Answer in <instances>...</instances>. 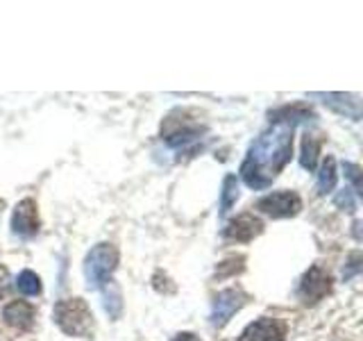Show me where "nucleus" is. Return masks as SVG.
Instances as JSON below:
<instances>
[{
	"label": "nucleus",
	"mask_w": 363,
	"mask_h": 341,
	"mask_svg": "<svg viewBox=\"0 0 363 341\" xmlns=\"http://www.w3.org/2000/svg\"><path fill=\"white\" fill-rule=\"evenodd\" d=\"M52 321L68 337H91L94 335V312L84 298H64L55 305Z\"/></svg>",
	"instance_id": "2"
},
{
	"label": "nucleus",
	"mask_w": 363,
	"mask_h": 341,
	"mask_svg": "<svg viewBox=\"0 0 363 341\" xmlns=\"http://www.w3.org/2000/svg\"><path fill=\"white\" fill-rule=\"evenodd\" d=\"M34 305L26 303V301H11L5 305L3 310V321L9 325L18 330V332H26V330H30L34 325Z\"/></svg>",
	"instance_id": "12"
},
{
	"label": "nucleus",
	"mask_w": 363,
	"mask_h": 341,
	"mask_svg": "<svg viewBox=\"0 0 363 341\" xmlns=\"http://www.w3.org/2000/svg\"><path fill=\"white\" fill-rule=\"evenodd\" d=\"M173 341H202L200 337H196L193 332H179V335H175V339Z\"/></svg>",
	"instance_id": "23"
},
{
	"label": "nucleus",
	"mask_w": 363,
	"mask_h": 341,
	"mask_svg": "<svg viewBox=\"0 0 363 341\" xmlns=\"http://www.w3.org/2000/svg\"><path fill=\"white\" fill-rule=\"evenodd\" d=\"M336 180H338V173H336V159L334 157H325L320 168H318V182H315V189L320 196L329 193L334 187H336Z\"/></svg>",
	"instance_id": "15"
},
{
	"label": "nucleus",
	"mask_w": 363,
	"mask_h": 341,
	"mask_svg": "<svg viewBox=\"0 0 363 341\" xmlns=\"http://www.w3.org/2000/svg\"><path fill=\"white\" fill-rule=\"evenodd\" d=\"M361 255L359 253H352V257H350V271L345 273V278H352L354 276V273H359V269H361Z\"/></svg>",
	"instance_id": "22"
},
{
	"label": "nucleus",
	"mask_w": 363,
	"mask_h": 341,
	"mask_svg": "<svg viewBox=\"0 0 363 341\" xmlns=\"http://www.w3.org/2000/svg\"><path fill=\"white\" fill-rule=\"evenodd\" d=\"M238 341H286V323L272 316H261L243 330Z\"/></svg>",
	"instance_id": "8"
},
{
	"label": "nucleus",
	"mask_w": 363,
	"mask_h": 341,
	"mask_svg": "<svg viewBox=\"0 0 363 341\" xmlns=\"http://www.w3.org/2000/svg\"><path fill=\"white\" fill-rule=\"evenodd\" d=\"M245 266V257L238 255V257H227L225 261H220L218 269H216V278H227V276H234V273H241Z\"/></svg>",
	"instance_id": "19"
},
{
	"label": "nucleus",
	"mask_w": 363,
	"mask_h": 341,
	"mask_svg": "<svg viewBox=\"0 0 363 341\" xmlns=\"http://www.w3.org/2000/svg\"><path fill=\"white\" fill-rule=\"evenodd\" d=\"M100 289H102V305H105V312L111 318H118L123 312V296H121L118 284L113 280H107Z\"/></svg>",
	"instance_id": "14"
},
{
	"label": "nucleus",
	"mask_w": 363,
	"mask_h": 341,
	"mask_svg": "<svg viewBox=\"0 0 363 341\" xmlns=\"http://www.w3.org/2000/svg\"><path fill=\"white\" fill-rule=\"evenodd\" d=\"M261 232H264V223H261V219H257L255 214H241L225 225L223 237L227 242L247 244V242H252L255 237H259Z\"/></svg>",
	"instance_id": "10"
},
{
	"label": "nucleus",
	"mask_w": 363,
	"mask_h": 341,
	"mask_svg": "<svg viewBox=\"0 0 363 341\" xmlns=\"http://www.w3.org/2000/svg\"><path fill=\"white\" fill-rule=\"evenodd\" d=\"M318 153H320V139H315V134H304L302 139V155L300 164L306 170H313L318 162Z\"/></svg>",
	"instance_id": "16"
},
{
	"label": "nucleus",
	"mask_w": 363,
	"mask_h": 341,
	"mask_svg": "<svg viewBox=\"0 0 363 341\" xmlns=\"http://www.w3.org/2000/svg\"><path fill=\"white\" fill-rule=\"evenodd\" d=\"M270 123H289V125H298L306 119H315V114L309 105H304V102H293V105H284L279 109H272L270 114Z\"/></svg>",
	"instance_id": "13"
},
{
	"label": "nucleus",
	"mask_w": 363,
	"mask_h": 341,
	"mask_svg": "<svg viewBox=\"0 0 363 341\" xmlns=\"http://www.w3.org/2000/svg\"><path fill=\"white\" fill-rule=\"evenodd\" d=\"M257 210L264 212L270 219H291L302 210V198L295 191H272L268 196L259 198Z\"/></svg>",
	"instance_id": "5"
},
{
	"label": "nucleus",
	"mask_w": 363,
	"mask_h": 341,
	"mask_svg": "<svg viewBox=\"0 0 363 341\" xmlns=\"http://www.w3.org/2000/svg\"><path fill=\"white\" fill-rule=\"evenodd\" d=\"M343 170H345V175L352 180V185H354V191L357 193V198L361 196V182H359V173H361V168L357 164H352V162H343Z\"/></svg>",
	"instance_id": "21"
},
{
	"label": "nucleus",
	"mask_w": 363,
	"mask_h": 341,
	"mask_svg": "<svg viewBox=\"0 0 363 341\" xmlns=\"http://www.w3.org/2000/svg\"><path fill=\"white\" fill-rule=\"evenodd\" d=\"M16 289L23 296H39L41 293V280L34 271H21L16 278Z\"/></svg>",
	"instance_id": "18"
},
{
	"label": "nucleus",
	"mask_w": 363,
	"mask_h": 341,
	"mask_svg": "<svg viewBox=\"0 0 363 341\" xmlns=\"http://www.w3.org/2000/svg\"><path fill=\"white\" fill-rule=\"evenodd\" d=\"M118 248L107 242L89 250L84 257V278L91 289H100L107 280H111V273L118 266Z\"/></svg>",
	"instance_id": "3"
},
{
	"label": "nucleus",
	"mask_w": 363,
	"mask_h": 341,
	"mask_svg": "<svg viewBox=\"0 0 363 341\" xmlns=\"http://www.w3.org/2000/svg\"><path fill=\"white\" fill-rule=\"evenodd\" d=\"M247 303V293L243 289H223L216 293V298L211 303V325L213 328H225L230 323V318L241 310Z\"/></svg>",
	"instance_id": "7"
},
{
	"label": "nucleus",
	"mask_w": 363,
	"mask_h": 341,
	"mask_svg": "<svg viewBox=\"0 0 363 341\" xmlns=\"http://www.w3.org/2000/svg\"><path fill=\"white\" fill-rule=\"evenodd\" d=\"M313 98H320L329 109H334L340 117H347L352 121L361 119V100L357 94H313Z\"/></svg>",
	"instance_id": "11"
},
{
	"label": "nucleus",
	"mask_w": 363,
	"mask_h": 341,
	"mask_svg": "<svg viewBox=\"0 0 363 341\" xmlns=\"http://www.w3.org/2000/svg\"><path fill=\"white\" fill-rule=\"evenodd\" d=\"M336 205L340 210H345V212H354L357 210V193L352 191V189H343V191H338L336 193Z\"/></svg>",
	"instance_id": "20"
},
{
	"label": "nucleus",
	"mask_w": 363,
	"mask_h": 341,
	"mask_svg": "<svg viewBox=\"0 0 363 341\" xmlns=\"http://www.w3.org/2000/svg\"><path fill=\"white\" fill-rule=\"evenodd\" d=\"M293 132L295 128L289 123H270V128L266 132H261L250 144L247 155L241 168H238V173H241L243 182L250 189L261 191L270 187L272 180L291 162Z\"/></svg>",
	"instance_id": "1"
},
{
	"label": "nucleus",
	"mask_w": 363,
	"mask_h": 341,
	"mask_svg": "<svg viewBox=\"0 0 363 341\" xmlns=\"http://www.w3.org/2000/svg\"><path fill=\"white\" fill-rule=\"evenodd\" d=\"M204 132H207L204 125L186 119V114L179 112V109L173 112V114H168L164 125H162V139L170 148H186L189 144L198 141Z\"/></svg>",
	"instance_id": "4"
},
{
	"label": "nucleus",
	"mask_w": 363,
	"mask_h": 341,
	"mask_svg": "<svg viewBox=\"0 0 363 341\" xmlns=\"http://www.w3.org/2000/svg\"><path fill=\"white\" fill-rule=\"evenodd\" d=\"M329 291H332V276H329V271H325L320 264H313L302 276L298 296L304 305H315V303H320L325 296H329Z\"/></svg>",
	"instance_id": "6"
},
{
	"label": "nucleus",
	"mask_w": 363,
	"mask_h": 341,
	"mask_svg": "<svg viewBox=\"0 0 363 341\" xmlns=\"http://www.w3.org/2000/svg\"><path fill=\"white\" fill-rule=\"evenodd\" d=\"M11 232L16 237H34L39 232V207L32 198H23L11 212Z\"/></svg>",
	"instance_id": "9"
},
{
	"label": "nucleus",
	"mask_w": 363,
	"mask_h": 341,
	"mask_svg": "<svg viewBox=\"0 0 363 341\" xmlns=\"http://www.w3.org/2000/svg\"><path fill=\"white\" fill-rule=\"evenodd\" d=\"M238 200V180L236 175H225L223 180V191H220V216H225L232 210V205Z\"/></svg>",
	"instance_id": "17"
}]
</instances>
